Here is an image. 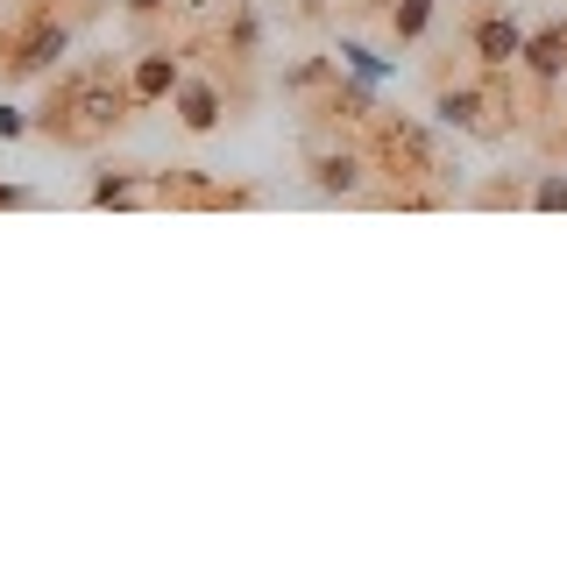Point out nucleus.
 <instances>
[{"label": "nucleus", "mask_w": 567, "mask_h": 567, "mask_svg": "<svg viewBox=\"0 0 567 567\" xmlns=\"http://www.w3.org/2000/svg\"><path fill=\"white\" fill-rule=\"evenodd\" d=\"M539 206H567V177H539V192H532Z\"/></svg>", "instance_id": "9b49d317"}, {"label": "nucleus", "mask_w": 567, "mask_h": 567, "mask_svg": "<svg viewBox=\"0 0 567 567\" xmlns=\"http://www.w3.org/2000/svg\"><path fill=\"white\" fill-rule=\"evenodd\" d=\"M518 64L532 71V79H560V71H567V22L525 35V58H518Z\"/></svg>", "instance_id": "f03ea898"}, {"label": "nucleus", "mask_w": 567, "mask_h": 567, "mask_svg": "<svg viewBox=\"0 0 567 567\" xmlns=\"http://www.w3.org/2000/svg\"><path fill=\"white\" fill-rule=\"evenodd\" d=\"M171 85H177V58H171V50H156V58H142V64H135L128 100H164Z\"/></svg>", "instance_id": "7ed1b4c3"}, {"label": "nucleus", "mask_w": 567, "mask_h": 567, "mask_svg": "<svg viewBox=\"0 0 567 567\" xmlns=\"http://www.w3.org/2000/svg\"><path fill=\"white\" fill-rule=\"evenodd\" d=\"M425 22H433V0H398V8H390V29H398L404 43L425 35Z\"/></svg>", "instance_id": "6e6552de"}, {"label": "nucleus", "mask_w": 567, "mask_h": 567, "mask_svg": "<svg viewBox=\"0 0 567 567\" xmlns=\"http://www.w3.org/2000/svg\"><path fill=\"white\" fill-rule=\"evenodd\" d=\"M177 114H185V128H213L220 121V93L213 85H177Z\"/></svg>", "instance_id": "39448f33"}, {"label": "nucleus", "mask_w": 567, "mask_h": 567, "mask_svg": "<svg viewBox=\"0 0 567 567\" xmlns=\"http://www.w3.org/2000/svg\"><path fill=\"white\" fill-rule=\"evenodd\" d=\"M58 58H64V29H58V22H43L22 50H14V71H43V64H58Z\"/></svg>", "instance_id": "20e7f679"}, {"label": "nucleus", "mask_w": 567, "mask_h": 567, "mask_svg": "<svg viewBox=\"0 0 567 567\" xmlns=\"http://www.w3.org/2000/svg\"><path fill=\"white\" fill-rule=\"evenodd\" d=\"M475 58H483L489 71H511L525 58V29L511 22V14H483V22H475Z\"/></svg>", "instance_id": "f257e3e1"}, {"label": "nucleus", "mask_w": 567, "mask_h": 567, "mask_svg": "<svg viewBox=\"0 0 567 567\" xmlns=\"http://www.w3.org/2000/svg\"><path fill=\"white\" fill-rule=\"evenodd\" d=\"M135 192H142L135 177H100V185H93V199H100V206H114V199H135Z\"/></svg>", "instance_id": "9d476101"}, {"label": "nucleus", "mask_w": 567, "mask_h": 567, "mask_svg": "<svg viewBox=\"0 0 567 567\" xmlns=\"http://www.w3.org/2000/svg\"><path fill=\"white\" fill-rule=\"evenodd\" d=\"M29 199H35L29 185H0V206H29Z\"/></svg>", "instance_id": "f8f14e48"}, {"label": "nucleus", "mask_w": 567, "mask_h": 567, "mask_svg": "<svg viewBox=\"0 0 567 567\" xmlns=\"http://www.w3.org/2000/svg\"><path fill=\"white\" fill-rule=\"evenodd\" d=\"M341 64L354 71V79H369V85H377V79H390V64L377 58V50H362V43H341Z\"/></svg>", "instance_id": "1a4fd4ad"}, {"label": "nucleus", "mask_w": 567, "mask_h": 567, "mask_svg": "<svg viewBox=\"0 0 567 567\" xmlns=\"http://www.w3.org/2000/svg\"><path fill=\"white\" fill-rule=\"evenodd\" d=\"M156 8H164V0H128V14H156Z\"/></svg>", "instance_id": "4468645a"}, {"label": "nucleus", "mask_w": 567, "mask_h": 567, "mask_svg": "<svg viewBox=\"0 0 567 567\" xmlns=\"http://www.w3.org/2000/svg\"><path fill=\"white\" fill-rule=\"evenodd\" d=\"M433 114H440V128H475V114H483V100H475L468 85H461V93H440V106H433Z\"/></svg>", "instance_id": "423d86ee"}, {"label": "nucleus", "mask_w": 567, "mask_h": 567, "mask_svg": "<svg viewBox=\"0 0 567 567\" xmlns=\"http://www.w3.org/2000/svg\"><path fill=\"white\" fill-rule=\"evenodd\" d=\"M0 135H22V114H14V106H0Z\"/></svg>", "instance_id": "ddd939ff"}, {"label": "nucleus", "mask_w": 567, "mask_h": 567, "mask_svg": "<svg viewBox=\"0 0 567 567\" xmlns=\"http://www.w3.org/2000/svg\"><path fill=\"white\" fill-rule=\"evenodd\" d=\"M319 192H354V177H362V164L354 156H319Z\"/></svg>", "instance_id": "0eeeda50"}]
</instances>
